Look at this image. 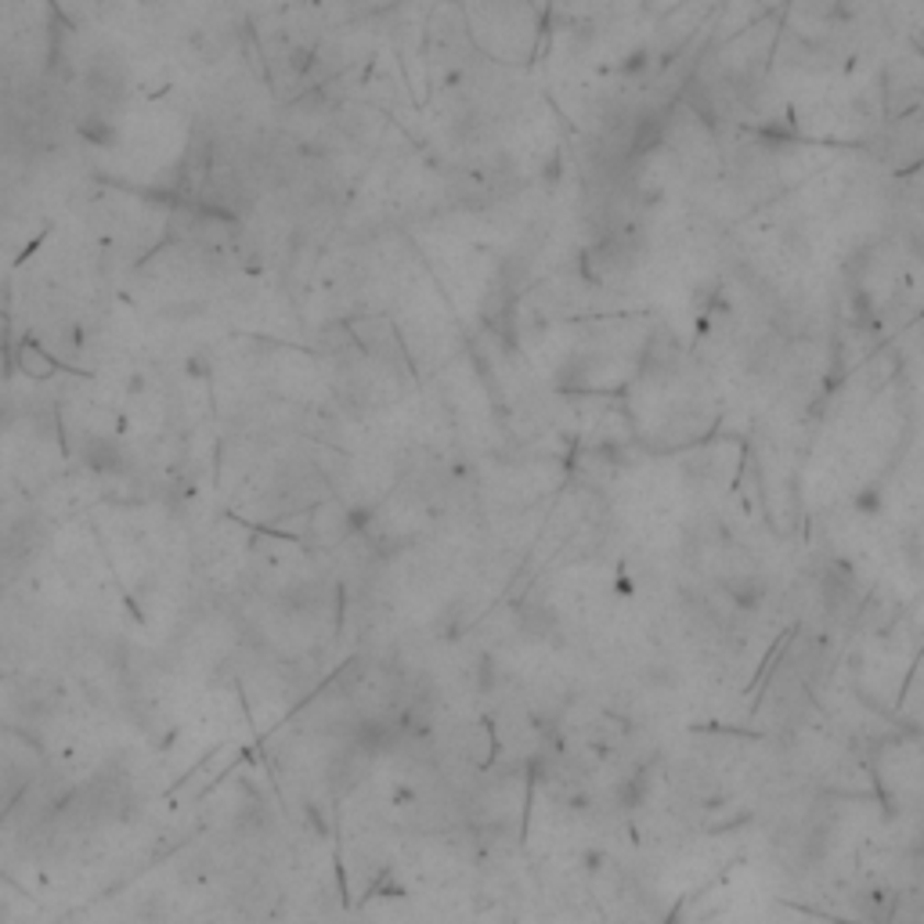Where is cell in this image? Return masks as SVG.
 I'll use <instances>...</instances> for the list:
<instances>
[{
	"mask_svg": "<svg viewBox=\"0 0 924 924\" xmlns=\"http://www.w3.org/2000/svg\"><path fill=\"white\" fill-rule=\"evenodd\" d=\"M84 463L91 466L94 474H123L126 470V455L123 445L112 437H91L84 445Z\"/></svg>",
	"mask_w": 924,
	"mask_h": 924,
	"instance_id": "obj_1",
	"label": "cell"
},
{
	"mask_svg": "<svg viewBox=\"0 0 924 924\" xmlns=\"http://www.w3.org/2000/svg\"><path fill=\"white\" fill-rule=\"evenodd\" d=\"M19 372L30 376V379H47L51 372H55V358L44 354V347L22 344L19 347Z\"/></svg>",
	"mask_w": 924,
	"mask_h": 924,
	"instance_id": "obj_2",
	"label": "cell"
}]
</instances>
